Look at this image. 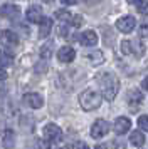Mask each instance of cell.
<instances>
[{
    "mask_svg": "<svg viewBox=\"0 0 148 149\" xmlns=\"http://www.w3.org/2000/svg\"><path fill=\"white\" fill-rule=\"evenodd\" d=\"M114 148L116 149H126V142L121 141V139H116V141H114Z\"/></svg>",
    "mask_w": 148,
    "mask_h": 149,
    "instance_id": "4316f807",
    "label": "cell"
},
{
    "mask_svg": "<svg viewBox=\"0 0 148 149\" xmlns=\"http://www.w3.org/2000/svg\"><path fill=\"white\" fill-rule=\"evenodd\" d=\"M44 137H46L49 142H59L62 139V131H61L59 126H56V124H47L46 127H44Z\"/></svg>",
    "mask_w": 148,
    "mask_h": 149,
    "instance_id": "277c9868",
    "label": "cell"
},
{
    "mask_svg": "<svg viewBox=\"0 0 148 149\" xmlns=\"http://www.w3.org/2000/svg\"><path fill=\"white\" fill-rule=\"evenodd\" d=\"M87 59H91V64H94V65H98V64H103V54H101L99 50H96V52H93V54H87Z\"/></svg>",
    "mask_w": 148,
    "mask_h": 149,
    "instance_id": "d6986e66",
    "label": "cell"
},
{
    "mask_svg": "<svg viewBox=\"0 0 148 149\" xmlns=\"http://www.w3.org/2000/svg\"><path fill=\"white\" fill-rule=\"evenodd\" d=\"M130 142H131L133 146H136V148H141V146L145 144V136H143V132H141L140 129L131 132V136H130Z\"/></svg>",
    "mask_w": 148,
    "mask_h": 149,
    "instance_id": "9a60e30c",
    "label": "cell"
},
{
    "mask_svg": "<svg viewBox=\"0 0 148 149\" xmlns=\"http://www.w3.org/2000/svg\"><path fill=\"white\" fill-rule=\"evenodd\" d=\"M128 2H130L131 5H140V3L143 2V0H128Z\"/></svg>",
    "mask_w": 148,
    "mask_h": 149,
    "instance_id": "1f68e13d",
    "label": "cell"
},
{
    "mask_svg": "<svg viewBox=\"0 0 148 149\" xmlns=\"http://www.w3.org/2000/svg\"><path fill=\"white\" fill-rule=\"evenodd\" d=\"M82 2H86V3H96L98 0H82Z\"/></svg>",
    "mask_w": 148,
    "mask_h": 149,
    "instance_id": "836d02e7",
    "label": "cell"
},
{
    "mask_svg": "<svg viewBox=\"0 0 148 149\" xmlns=\"http://www.w3.org/2000/svg\"><path fill=\"white\" fill-rule=\"evenodd\" d=\"M51 30H52V19L42 15V19L39 20V37L46 39L47 35L51 34Z\"/></svg>",
    "mask_w": 148,
    "mask_h": 149,
    "instance_id": "30bf717a",
    "label": "cell"
},
{
    "mask_svg": "<svg viewBox=\"0 0 148 149\" xmlns=\"http://www.w3.org/2000/svg\"><path fill=\"white\" fill-rule=\"evenodd\" d=\"M5 79H7V72L0 67V81H5Z\"/></svg>",
    "mask_w": 148,
    "mask_h": 149,
    "instance_id": "f1b7e54d",
    "label": "cell"
},
{
    "mask_svg": "<svg viewBox=\"0 0 148 149\" xmlns=\"http://www.w3.org/2000/svg\"><path fill=\"white\" fill-rule=\"evenodd\" d=\"M94 149H106V146H104V144H99V146H96Z\"/></svg>",
    "mask_w": 148,
    "mask_h": 149,
    "instance_id": "d6a6232c",
    "label": "cell"
},
{
    "mask_svg": "<svg viewBox=\"0 0 148 149\" xmlns=\"http://www.w3.org/2000/svg\"><path fill=\"white\" fill-rule=\"evenodd\" d=\"M15 144V134H13L12 129H5L4 136H2V146L5 149H12Z\"/></svg>",
    "mask_w": 148,
    "mask_h": 149,
    "instance_id": "5bb4252c",
    "label": "cell"
},
{
    "mask_svg": "<svg viewBox=\"0 0 148 149\" xmlns=\"http://www.w3.org/2000/svg\"><path fill=\"white\" fill-rule=\"evenodd\" d=\"M24 102L27 106H30L32 109H40L44 106V99L40 94H35V92H29V94L24 95Z\"/></svg>",
    "mask_w": 148,
    "mask_h": 149,
    "instance_id": "52a82bcc",
    "label": "cell"
},
{
    "mask_svg": "<svg viewBox=\"0 0 148 149\" xmlns=\"http://www.w3.org/2000/svg\"><path fill=\"white\" fill-rule=\"evenodd\" d=\"M108 132H109V124H108L104 119L94 121L93 127H91V136H93L94 139H101V137H104Z\"/></svg>",
    "mask_w": 148,
    "mask_h": 149,
    "instance_id": "5b68a950",
    "label": "cell"
},
{
    "mask_svg": "<svg viewBox=\"0 0 148 149\" xmlns=\"http://www.w3.org/2000/svg\"><path fill=\"white\" fill-rule=\"evenodd\" d=\"M27 19L29 22H34V24H39V20L42 19V8L39 5H32V7L27 8Z\"/></svg>",
    "mask_w": 148,
    "mask_h": 149,
    "instance_id": "4fadbf2b",
    "label": "cell"
},
{
    "mask_svg": "<svg viewBox=\"0 0 148 149\" xmlns=\"http://www.w3.org/2000/svg\"><path fill=\"white\" fill-rule=\"evenodd\" d=\"M130 45H131V54L135 55H143L145 52V47L140 40H130Z\"/></svg>",
    "mask_w": 148,
    "mask_h": 149,
    "instance_id": "e0dca14e",
    "label": "cell"
},
{
    "mask_svg": "<svg viewBox=\"0 0 148 149\" xmlns=\"http://www.w3.org/2000/svg\"><path fill=\"white\" fill-rule=\"evenodd\" d=\"M141 87L145 89V91H148V77H145V79H143V82H141Z\"/></svg>",
    "mask_w": 148,
    "mask_h": 149,
    "instance_id": "f546056e",
    "label": "cell"
},
{
    "mask_svg": "<svg viewBox=\"0 0 148 149\" xmlns=\"http://www.w3.org/2000/svg\"><path fill=\"white\" fill-rule=\"evenodd\" d=\"M79 40H81L82 45H86V47H93V45L98 44V35H96V32H93V30H86V32L81 34Z\"/></svg>",
    "mask_w": 148,
    "mask_h": 149,
    "instance_id": "8fae6325",
    "label": "cell"
},
{
    "mask_svg": "<svg viewBox=\"0 0 148 149\" xmlns=\"http://www.w3.org/2000/svg\"><path fill=\"white\" fill-rule=\"evenodd\" d=\"M128 97H130V99H128L130 104H141V101H143V95H141L140 91H131Z\"/></svg>",
    "mask_w": 148,
    "mask_h": 149,
    "instance_id": "ac0fdd59",
    "label": "cell"
},
{
    "mask_svg": "<svg viewBox=\"0 0 148 149\" xmlns=\"http://www.w3.org/2000/svg\"><path fill=\"white\" fill-rule=\"evenodd\" d=\"M51 50H52V44L49 42V44H46L44 49L40 50V57H42V59H49V57H51Z\"/></svg>",
    "mask_w": 148,
    "mask_h": 149,
    "instance_id": "7402d4cb",
    "label": "cell"
},
{
    "mask_svg": "<svg viewBox=\"0 0 148 149\" xmlns=\"http://www.w3.org/2000/svg\"><path fill=\"white\" fill-rule=\"evenodd\" d=\"M42 2H46V3H51V2H54V0H42Z\"/></svg>",
    "mask_w": 148,
    "mask_h": 149,
    "instance_id": "e575fe53",
    "label": "cell"
},
{
    "mask_svg": "<svg viewBox=\"0 0 148 149\" xmlns=\"http://www.w3.org/2000/svg\"><path fill=\"white\" fill-rule=\"evenodd\" d=\"M71 24H73L74 27H79L81 24H82V17H81V15H74V17H71Z\"/></svg>",
    "mask_w": 148,
    "mask_h": 149,
    "instance_id": "484cf974",
    "label": "cell"
},
{
    "mask_svg": "<svg viewBox=\"0 0 148 149\" xmlns=\"http://www.w3.org/2000/svg\"><path fill=\"white\" fill-rule=\"evenodd\" d=\"M71 17H73V15L69 14L67 10H57V12H56V19L61 20V22H67V24H69V22H71Z\"/></svg>",
    "mask_w": 148,
    "mask_h": 149,
    "instance_id": "ffe728a7",
    "label": "cell"
},
{
    "mask_svg": "<svg viewBox=\"0 0 148 149\" xmlns=\"http://www.w3.org/2000/svg\"><path fill=\"white\" fill-rule=\"evenodd\" d=\"M0 44L5 49L12 50V49L19 44V37H17V34L12 32V30H2V32H0Z\"/></svg>",
    "mask_w": 148,
    "mask_h": 149,
    "instance_id": "3957f363",
    "label": "cell"
},
{
    "mask_svg": "<svg viewBox=\"0 0 148 149\" xmlns=\"http://www.w3.org/2000/svg\"><path fill=\"white\" fill-rule=\"evenodd\" d=\"M74 57H76V50L73 47H69V45H64V47L59 49V52H57V59L61 62H73Z\"/></svg>",
    "mask_w": 148,
    "mask_h": 149,
    "instance_id": "9c48e42d",
    "label": "cell"
},
{
    "mask_svg": "<svg viewBox=\"0 0 148 149\" xmlns=\"http://www.w3.org/2000/svg\"><path fill=\"white\" fill-rule=\"evenodd\" d=\"M121 50H123V54H126V55L131 54V45H130V40H123V42H121Z\"/></svg>",
    "mask_w": 148,
    "mask_h": 149,
    "instance_id": "cb8c5ba5",
    "label": "cell"
},
{
    "mask_svg": "<svg viewBox=\"0 0 148 149\" xmlns=\"http://www.w3.org/2000/svg\"><path fill=\"white\" fill-rule=\"evenodd\" d=\"M138 126L141 127V131L148 132V116H140L138 117Z\"/></svg>",
    "mask_w": 148,
    "mask_h": 149,
    "instance_id": "603a6c76",
    "label": "cell"
},
{
    "mask_svg": "<svg viewBox=\"0 0 148 149\" xmlns=\"http://www.w3.org/2000/svg\"><path fill=\"white\" fill-rule=\"evenodd\" d=\"M61 2H62L64 5H74V3H76V0H61Z\"/></svg>",
    "mask_w": 148,
    "mask_h": 149,
    "instance_id": "4dcf8cb0",
    "label": "cell"
},
{
    "mask_svg": "<svg viewBox=\"0 0 148 149\" xmlns=\"http://www.w3.org/2000/svg\"><path fill=\"white\" fill-rule=\"evenodd\" d=\"M99 81V86H101V94L106 101H113L118 91H120V81L118 77L113 74V72H104L98 77Z\"/></svg>",
    "mask_w": 148,
    "mask_h": 149,
    "instance_id": "6da1fadb",
    "label": "cell"
},
{
    "mask_svg": "<svg viewBox=\"0 0 148 149\" xmlns=\"http://www.w3.org/2000/svg\"><path fill=\"white\" fill-rule=\"evenodd\" d=\"M138 10H140V14L148 15V0L147 2H141L140 5H138Z\"/></svg>",
    "mask_w": 148,
    "mask_h": 149,
    "instance_id": "d4e9b609",
    "label": "cell"
},
{
    "mask_svg": "<svg viewBox=\"0 0 148 149\" xmlns=\"http://www.w3.org/2000/svg\"><path fill=\"white\" fill-rule=\"evenodd\" d=\"M74 149H89V146H87L86 142L79 141V142H76V144H74Z\"/></svg>",
    "mask_w": 148,
    "mask_h": 149,
    "instance_id": "83f0119b",
    "label": "cell"
},
{
    "mask_svg": "<svg viewBox=\"0 0 148 149\" xmlns=\"http://www.w3.org/2000/svg\"><path fill=\"white\" fill-rule=\"evenodd\" d=\"M135 27H136V20H135L131 15H125V17L118 19V22H116V29H118L120 32H123V34L133 32Z\"/></svg>",
    "mask_w": 148,
    "mask_h": 149,
    "instance_id": "8992f818",
    "label": "cell"
},
{
    "mask_svg": "<svg viewBox=\"0 0 148 149\" xmlns=\"http://www.w3.org/2000/svg\"><path fill=\"white\" fill-rule=\"evenodd\" d=\"M130 127H131V121L128 119V117H118L116 121H114V126H113V129H114V132L116 134H126L128 131H130Z\"/></svg>",
    "mask_w": 148,
    "mask_h": 149,
    "instance_id": "ba28073f",
    "label": "cell"
},
{
    "mask_svg": "<svg viewBox=\"0 0 148 149\" xmlns=\"http://www.w3.org/2000/svg\"><path fill=\"white\" fill-rule=\"evenodd\" d=\"M79 104L84 111H94L101 106V95L93 89H86L79 95Z\"/></svg>",
    "mask_w": 148,
    "mask_h": 149,
    "instance_id": "7a4b0ae2",
    "label": "cell"
},
{
    "mask_svg": "<svg viewBox=\"0 0 148 149\" xmlns=\"http://www.w3.org/2000/svg\"><path fill=\"white\" fill-rule=\"evenodd\" d=\"M13 64V57L10 52H7V50H0V65L2 67H8V65H12Z\"/></svg>",
    "mask_w": 148,
    "mask_h": 149,
    "instance_id": "2e32d148",
    "label": "cell"
},
{
    "mask_svg": "<svg viewBox=\"0 0 148 149\" xmlns=\"http://www.w3.org/2000/svg\"><path fill=\"white\" fill-rule=\"evenodd\" d=\"M140 37H148V17L143 19L140 24Z\"/></svg>",
    "mask_w": 148,
    "mask_h": 149,
    "instance_id": "44dd1931",
    "label": "cell"
},
{
    "mask_svg": "<svg viewBox=\"0 0 148 149\" xmlns=\"http://www.w3.org/2000/svg\"><path fill=\"white\" fill-rule=\"evenodd\" d=\"M19 15V7L17 5H12V3H5L0 7V17L4 19H13Z\"/></svg>",
    "mask_w": 148,
    "mask_h": 149,
    "instance_id": "7c38bea8",
    "label": "cell"
}]
</instances>
